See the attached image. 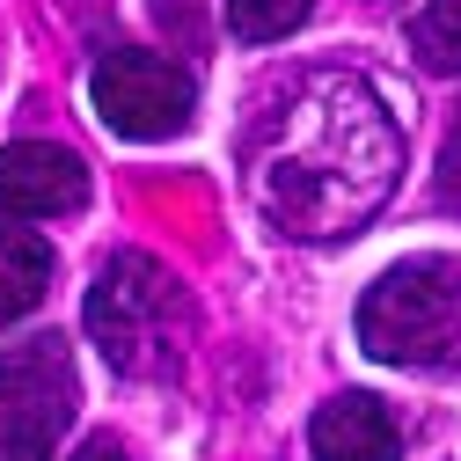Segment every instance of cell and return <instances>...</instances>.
I'll use <instances>...</instances> for the list:
<instances>
[{"label": "cell", "instance_id": "cell-1", "mask_svg": "<svg viewBox=\"0 0 461 461\" xmlns=\"http://www.w3.org/2000/svg\"><path fill=\"white\" fill-rule=\"evenodd\" d=\"M402 132L359 74H301L249 125L242 184L271 227L301 242H344L395 198Z\"/></svg>", "mask_w": 461, "mask_h": 461}, {"label": "cell", "instance_id": "cell-2", "mask_svg": "<svg viewBox=\"0 0 461 461\" xmlns=\"http://www.w3.org/2000/svg\"><path fill=\"white\" fill-rule=\"evenodd\" d=\"M191 294L176 285V271H168L161 257L147 249H118L95 285H88V337H95V352L132 374V381H168L184 366L191 352Z\"/></svg>", "mask_w": 461, "mask_h": 461}, {"label": "cell", "instance_id": "cell-3", "mask_svg": "<svg viewBox=\"0 0 461 461\" xmlns=\"http://www.w3.org/2000/svg\"><path fill=\"white\" fill-rule=\"evenodd\" d=\"M359 352L411 374H461V264L402 257L359 294Z\"/></svg>", "mask_w": 461, "mask_h": 461}, {"label": "cell", "instance_id": "cell-4", "mask_svg": "<svg viewBox=\"0 0 461 461\" xmlns=\"http://www.w3.org/2000/svg\"><path fill=\"white\" fill-rule=\"evenodd\" d=\"M74 352L67 337H30L0 352V461H51L74 425Z\"/></svg>", "mask_w": 461, "mask_h": 461}, {"label": "cell", "instance_id": "cell-5", "mask_svg": "<svg viewBox=\"0 0 461 461\" xmlns=\"http://www.w3.org/2000/svg\"><path fill=\"white\" fill-rule=\"evenodd\" d=\"M88 95H95V118L118 140H176L198 110V81L168 51H110Z\"/></svg>", "mask_w": 461, "mask_h": 461}, {"label": "cell", "instance_id": "cell-6", "mask_svg": "<svg viewBox=\"0 0 461 461\" xmlns=\"http://www.w3.org/2000/svg\"><path fill=\"white\" fill-rule=\"evenodd\" d=\"M88 205V168L81 154L51 147V140H15L0 147V220H59Z\"/></svg>", "mask_w": 461, "mask_h": 461}, {"label": "cell", "instance_id": "cell-7", "mask_svg": "<svg viewBox=\"0 0 461 461\" xmlns=\"http://www.w3.org/2000/svg\"><path fill=\"white\" fill-rule=\"evenodd\" d=\"M315 461H402V432L381 395H330L308 425Z\"/></svg>", "mask_w": 461, "mask_h": 461}, {"label": "cell", "instance_id": "cell-8", "mask_svg": "<svg viewBox=\"0 0 461 461\" xmlns=\"http://www.w3.org/2000/svg\"><path fill=\"white\" fill-rule=\"evenodd\" d=\"M51 285V242L30 227H0V322H23Z\"/></svg>", "mask_w": 461, "mask_h": 461}, {"label": "cell", "instance_id": "cell-9", "mask_svg": "<svg viewBox=\"0 0 461 461\" xmlns=\"http://www.w3.org/2000/svg\"><path fill=\"white\" fill-rule=\"evenodd\" d=\"M411 51L432 74H461V0H432V8L411 23Z\"/></svg>", "mask_w": 461, "mask_h": 461}, {"label": "cell", "instance_id": "cell-10", "mask_svg": "<svg viewBox=\"0 0 461 461\" xmlns=\"http://www.w3.org/2000/svg\"><path fill=\"white\" fill-rule=\"evenodd\" d=\"M308 8H315V0H227V30L249 37V44H271L285 30H301Z\"/></svg>", "mask_w": 461, "mask_h": 461}, {"label": "cell", "instance_id": "cell-11", "mask_svg": "<svg viewBox=\"0 0 461 461\" xmlns=\"http://www.w3.org/2000/svg\"><path fill=\"white\" fill-rule=\"evenodd\" d=\"M439 198L461 205V103H454V125H447V147H439Z\"/></svg>", "mask_w": 461, "mask_h": 461}, {"label": "cell", "instance_id": "cell-12", "mask_svg": "<svg viewBox=\"0 0 461 461\" xmlns=\"http://www.w3.org/2000/svg\"><path fill=\"white\" fill-rule=\"evenodd\" d=\"M74 461H125V447H118V439H88Z\"/></svg>", "mask_w": 461, "mask_h": 461}]
</instances>
